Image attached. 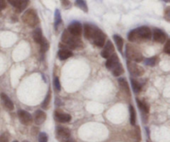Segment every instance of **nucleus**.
Here are the masks:
<instances>
[{"mask_svg": "<svg viewBox=\"0 0 170 142\" xmlns=\"http://www.w3.org/2000/svg\"><path fill=\"white\" fill-rule=\"evenodd\" d=\"M151 36L152 33L150 28L143 26L130 31L128 34V39L130 42H140L143 40H149Z\"/></svg>", "mask_w": 170, "mask_h": 142, "instance_id": "1", "label": "nucleus"}, {"mask_svg": "<svg viewBox=\"0 0 170 142\" xmlns=\"http://www.w3.org/2000/svg\"><path fill=\"white\" fill-rule=\"evenodd\" d=\"M62 42L64 44H66V46L69 47L70 48H72V49L81 48L83 47L80 37H77V36L71 34L67 30L64 31L62 33Z\"/></svg>", "mask_w": 170, "mask_h": 142, "instance_id": "2", "label": "nucleus"}, {"mask_svg": "<svg viewBox=\"0 0 170 142\" xmlns=\"http://www.w3.org/2000/svg\"><path fill=\"white\" fill-rule=\"evenodd\" d=\"M22 20L29 27H35L39 22L38 16L34 9H28L22 16Z\"/></svg>", "mask_w": 170, "mask_h": 142, "instance_id": "3", "label": "nucleus"}, {"mask_svg": "<svg viewBox=\"0 0 170 142\" xmlns=\"http://www.w3.org/2000/svg\"><path fill=\"white\" fill-rule=\"evenodd\" d=\"M125 54H126V57L130 61H135L136 62H140V61H143L144 58L141 53L135 47L131 46L130 44L126 45Z\"/></svg>", "mask_w": 170, "mask_h": 142, "instance_id": "4", "label": "nucleus"}, {"mask_svg": "<svg viewBox=\"0 0 170 142\" xmlns=\"http://www.w3.org/2000/svg\"><path fill=\"white\" fill-rule=\"evenodd\" d=\"M91 40L96 46L103 47L105 42V34L101 29H99L98 27H96Z\"/></svg>", "mask_w": 170, "mask_h": 142, "instance_id": "5", "label": "nucleus"}, {"mask_svg": "<svg viewBox=\"0 0 170 142\" xmlns=\"http://www.w3.org/2000/svg\"><path fill=\"white\" fill-rule=\"evenodd\" d=\"M127 67L128 70L130 73L133 75V76H135V77H139V76H142L144 72V69L139 66L137 63L134 62L132 61H127Z\"/></svg>", "mask_w": 170, "mask_h": 142, "instance_id": "6", "label": "nucleus"}, {"mask_svg": "<svg viewBox=\"0 0 170 142\" xmlns=\"http://www.w3.org/2000/svg\"><path fill=\"white\" fill-rule=\"evenodd\" d=\"M18 116L21 123L25 126H29L32 122V117L31 114L26 111L20 110L19 112H18Z\"/></svg>", "mask_w": 170, "mask_h": 142, "instance_id": "7", "label": "nucleus"}, {"mask_svg": "<svg viewBox=\"0 0 170 142\" xmlns=\"http://www.w3.org/2000/svg\"><path fill=\"white\" fill-rule=\"evenodd\" d=\"M67 31L71 34L80 37L82 33V25L79 22H73L68 26Z\"/></svg>", "mask_w": 170, "mask_h": 142, "instance_id": "8", "label": "nucleus"}, {"mask_svg": "<svg viewBox=\"0 0 170 142\" xmlns=\"http://www.w3.org/2000/svg\"><path fill=\"white\" fill-rule=\"evenodd\" d=\"M8 1L13 7H14L19 12L23 11L27 8L29 3V0H8Z\"/></svg>", "mask_w": 170, "mask_h": 142, "instance_id": "9", "label": "nucleus"}, {"mask_svg": "<svg viewBox=\"0 0 170 142\" xmlns=\"http://www.w3.org/2000/svg\"><path fill=\"white\" fill-rule=\"evenodd\" d=\"M114 52H115V47L113 43L110 41H107L104 49L101 52V56L104 58H109L112 54H114Z\"/></svg>", "mask_w": 170, "mask_h": 142, "instance_id": "10", "label": "nucleus"}, {"mask_svg": "<svg viewBox=\"0 0 170 142\" xmlns=\"http://www.w3.org/2000/svg\"><path fill=\"white\" fill-rule=\"evenodd\" d=\"M153 37H154V40L155 42H159V43H163L167 39L166 33L163 31L159 29V28H156V29L154 30Z\"/></svg>", "mask_w": 170, "mask_h": 142, "instance_id": "11", "label": "nucleus"}, {"mask_svg": "<svg viewBox=\"0 0 170 142\" xmlns=\"http://www.w3.org/2000/svg\"><path fill=\"white\" fill-rule=\"evenodd\" d=\"M57 134L58 138H60L62 141L67 140L71 137V131L66 127L58 126L57 128Z\"/></svg>", "mask_w": 170, "mask_h": 142, "instance_id": "12", "label": "nucleus"}, {"mask_svg": "<svg viewBox=\"0 0 170 142\" xmlns=\"http://www.w3.org/2000/svg\"><path fill=\"white\" fill-rule=\"evenodd\" d=\"M96 27L91 25L89 23H85L84 24V27H83L82 29H84V36H85V38L88 39V40H91Z\"/></svg>", "mask_w": 170, "mask_h": 142, "instance_id": "13", "label": "nucleus"}, {"mask_svg": "<svg viewBox=\"0 0 170 142\" xmlns=\"http://www.w3.org/2000/svg\"><path fill=\"white\" fill-rule=\"evenodd\" d=\"M55 119L57 120V121L62 123H66L69 122L71 120V116L69 114H66V113H62V112H56L54 114Z\"/></svg>", "mask_w": 170, "mask_h": 142, "instance_id": "14", "label": "nucleus"}, {"mask_svg": "<svg viewBox=\"0 0 170 142\" xmlns=\"http://www.w3.org/2000/svg\"><path fill=\"white\" fill-rule=\"evenodd\" d=\"M119 62H120V60H119L118 56H117L116 54H112V55L108 58V60H107L106 63H105V66H106V67H107L109 70H112Z\"/></svg>", "mask_w": 170, "mask_h": 142, "instance_id": "15", "label": "nucleus"}, {"mask_svg": "<svg viewBox=\"0 0 170 142\" xmlns=\"http://www.w3.org/2000/svg\"><path fill=\"white\" fill-rule=\"evenodd\" d=\"M0 97H1V100L3 101V104H4L5 107L7 108L8 110H9V111L13 110L14 105L11 99H10L5 93H1V94H0Z\"/></svg>", "mask_w": 170, "mask_h": 142, "instance_id": "16", "label": "nucleus"}, {"mask_svg": "<svg viewBox=\"0 0 170 142\" xmlns=\"http://www.w3.org/2000/svg\"><path fill=\"white\" fill-rule=\"evenodd\" d=\"M46 113L43 111H37L34 113V121L37 125H42L46 121Z\"/></svg>", "mask_w": 170, "mask_h": 142, "instance_id": "17", "label": "nucleus"}, {"mask_svg": "<svg viewBox=\"0 0 170 142\" xmlns=\"http://www.w3.org/2000/svg\"><path fill=\"white\" fill-rule=\"evenodd\" d=\"M137 101V104L139 106V110L141 111V112L144 114V115H147L148 113L149 112V106L144 101H140L139 99H137L136 100Z\"/></svg>", "mask_w": 170, "mask_h": 142, "instance_id": "18", "label": "nucleus"}, {"mask_svg": "<svg viewBox=\"0 0 170 142\" xmlns=\"http://www.w3.org/2000/svg\"><path fill=\"white\" fill-rule=\"evenodd\" d=\"M71 56H72V53L69 49L63 48V49H60L58 52V58L61 60H66L67 58H71Z\"/></svg>", "mask_w": 170, "mask_h": 142, "instance_id": "19", "label": "nucleus"}, {"mask_svg": "<svg viewBox=\"0 0 170 142\" xmlns=\"http://www.w3.org/2000/svg\"><path fill=\"white\" fill-rule=\"evenodd\" d=\"M32 37H33V39H34V41L37 43H38L40 44V42H42V40L43 38V32H42V29L41 28H36L33 32V33H32Z\"/></svg>", "mask_w": 170, "mask_h": 142, "instance_id": "20", "label": "nucleus"}, {"mask_svg": "<svg viewBox=\"0 0 170 142\" xmlns=\"http://www.w3.org/2000/svg\"><path fill=\"white\" fill-rule=\"evenodd\" d=\"M118 81H119L120 87L124 91V92H125L128 95H130V87H129V84H128L126 79L125 78H120L118 80Z\"/></svg>", "mask_w": 170, "mask_h": 142, "instance_id": "21", "label": "nucleus"}, {"mask_svg": "<svg viewBox=\"0 0 170 142\" xmlns=\"http://www.w3.org/2000/svg\"><path fill=\"white\" fill-rule=\"evenodd\" d=\"M111 72H112L113 75H114L115 77H119V76L122 75V74L124 73V69H123L122 65L120 64V62H119V63L111 70Z\"/></svg>", "mask_w": 170, "mask_h": 142, "instance_id": "22", "label": "nucleus"}, {"mask_svg": "<svg viewBox=\"0 0 170 142\" xmlns=\"http://www.w3.org/2000/svg\"><path fill=\"white\" fill-rule=\"evenodd\" d=\"M130 121L132 126L135 125L136 121V112L133 106H130Z\"/></svg>", "mask_w": 170, "mask_h": 142, "instance_id": "23", "label": "nucleus"}, {"mask_svg": "<svg viewBox=\"0 0 170 142\" xmlns=\"http://www.w3.org/2000/svg\"><path fill=\"white\" fill-rule=\"evenodd\" d=\"M76 6H77L78 8H80L82 11L87 13L88 12V7H87V4L85 3V1L84 0H76L75 2Z\"/></svg>", "mask_w": 170, "mask_h": 142, "instance_id": "24", "label": "nucleus"}, {"mask_svg": "<svg viewBox=\"0 0 170 142\" xmlns=\"http://www.w3.org/2000/svg\"><path fill=\"white\" fill-rule=\"evenodd\" d=\"M114 40H115L116 45H117L118 49L120 51L122 50L123 45H124V40H123V38H122L120 36H119V35H115V36H114Z\"/></svg>", "mask_w": 170, "mask_h": 142, "instance_id": "25", "label": "nucleus"}, {"mask_svg": "<svg viewBox=\"0 0 170 142\" xmlns=\"http://www.w3.org/2000/svg\"><path fill=\"white\" fill-rule=\"evenodd\" d=\"M131 85L133 91L135 93H139L141 91V85L139 84L138 81H136L135 79H131Z\"/></svg>", "mask_w": 170, "mask_h": 142, "instance_id": "26", "label": "nucleus"}, {"mask_svg": "<svg viewBox=\"0 0 170 142\" xmlns=\"http://www.w3.org/2000/svg\"><path fill=\"white\" fill-rule=\"evenodd\" d=\"M62 23V16H61V13L60 11L57 9L56 12H55V22H54V25H55V27L57 28V27L61 24Z\"/></svg>", "mask_w": 170, "mask_h": 142, "instance_id": "27", "label": "nucleus"}, {"mask_svg": "<svg viewBox=\"0 0 170 142\" xmlns=\"http://www.w3.org/2000/svg\"><path fill=\"white\" fill-rule=\"evenodd\" d=\"M40 46H41V51H42V53H46V51L48 50V48H49V43H48L47 40H46L45 38H43L42 42H40Z\"/></svg>", "mask_w": 170, "mask_h": 142, "instance_id": "28", "label": "nucleus"}, {"mask_svg": "<svg viewBox=\"0 0 170 142\" xmlns=\"http://www.w3.org/2000/svg\"><path fill=\"white\" fill-rule=\"evenodd\" d=\"M50 101H51V92L49 91L48 93H47V95H46V98L44 99L43 104H42V107L44 108V109H47L48 106H49V104H50Z\"/></svg>", "mask_w": 170, "mask_h": 142, "instance_id": "29", "label": "nucleus"}, {"mask_svg": "<svg viewBox=\"0 0 170 142\" xmlns=\"http://www.w3.org/2000/svg\"><path fill=\"white\" fill-rule=\"evenodd\" d=\"M133 136H134V138L135 139L136 141H140L141 135H140V130H139V126H136L135 128L134 129V131H133Z\"/></svg>", "mask_w": 170, "mask_h": 142, "instance_id": "30", "label": "nucleus"}, {"mask_svg": "<svg viewBox=\"0 0 170 142\" xmlns=\"http://www.w3.org/2000/svg\"><path fill=\"white\" fill-rule=\"evenodd\" d=\"M157 62V58H148L146 59L145 61V64L148 66H150V67H153L155 66Z\"/></svg>", "mask_w": 170, "mask_h": 142, "instance_id": "31", "label": "nucleus"}, {"mask_svg": "<svg viewBox=\"0 0 170 142\" xmlns=\"http://www.w3.org/2000/svg\"><path fill=\"white\" fill-rule=\"evenodd\" d=\"M48 141V136L46 133H40L38 136V141L39 142H47Z\"/></svg>", "mask_w": 170, "mask_h": 142, "instance_id": "32", "label": "nucleus"}, {"mask_svg": "<svg viewBox=\"0 0 170 142\" xmlns=\"http://www.w3.org/2000/svg\"><path fill=\"white\" fill-rule=\"evenodd\" d=\"M53 85H54V87L56 89V91L59 92L61 90V83L59 81V78L58 77H55L54 81H53Z\"/></svg>", "mask_w": 170, "mask_h": 142, "instance_id": "33", "label": "nucleus"}, {"mask_svg": "<svg viewBox=\"0 0 170 142\" xmlns=\"http://www.w3.org/2000/svg\"><path fill=\"white\" fill-rule=\"evenodd\" d=\"M0 142H8V135L7 133H4L0 135Z\"/></svg>", "mask_w": 170, "mask_h": 142, "instance_id": "34", "label": "nucleus"}, {"mask_svg": "<svg viewBox=\"0 0 170 142\" xmlns=\"http://www.w3.org/2000/svg\"><path fill=\"white\" fill-rule=\"evenodd\" d=\"M164 53H166L167 54H170V41L168 40L165 47H164Z\"/></svg>", "mask_w": 170, "mask_h": 142, "instance_id": "35", "label": "nucleus"}, {"mask_svg": "<svg viewBox=\"0 0 170 142\" xmlns=\"http://www.w3.org/2000/svg\"><path fill=\"white\" fill-rule=\"evenodd\" d=\"M6 8V2L5 0H0V11Z\"/></svg>", "mask_w": 170, "mask_h": 142, "instance_id": "36", "label": "nucleus"}, {"mask_svg": "<svg viewBox=\"0 0 170 142\" xmlns=\"http://www.w3.org/2000/svg\"><path fill=\"white\" fill-rule=\"evenodd\" d=\"M165 18L168 21H169V8H167L165 11Z\"/></svg>", "mask_w": 170, "mask_h": 142, "instance_id": "37", "label": "nucleus"}, {"mask_svg": "<svg viewBox=\"0 0 170 142\" xmlns=\"http://www.w3.org/2000/svg\"><path fill=\"white\" fill-rule=\"evenodd\" d=\"M63 142H73L71 140H70L69 139H67V140H65V141H63Z\"/></svg>", "mask_w": 170, "mask_h": 142, "instance_id": "38", "label": "nucleus"}, {"mask_svg": "<svg viewBox=\"0 0 170 142\" xmlns=\"http://www.w3.org/2000/svg\"><path fill=\"white\" fill-rule=\"evenodd\" d=\"M164 2H166V3H169V0H163Z\"/></svg>", "mask_w": 170, "mask_h": 142, "instance_id": "39", "label": "nucleus"}, {"mask_svg": "<svg viewBox=\"0 0 170 142\" xmlns=\"http://www.w3.org/2000/svg\"><path fill=\"white\" fill-rule=\"evenodd\" d=\"M13 142H18V141H13Z\"/></svg>", "mask_w": 170, "mask_h": 142, "instance_id": "40", "label": "nucleus"}, {"mask_svg": "<svg viewBox=\"0 0 170 142\" xmlns=\"http://www.w3.org/2000/svg\"><path fill=\"white\" fill-rule=\"evenodd\" d=\"M23 142H27V141H23Z\"/></svg>", "mask_w": 170, "mask_h": 142, "instance_id": "41", "label": "nucleus"}, {"mask_svg": "<svg viewBox=\"0 0 170 142\" xmlns=\"http://www.w3.org/2000/svg\"><path fill=\"white\" fill-rule=\"evenodd\" d=\"M64 1H66V0H64Z\"/></svg>", "mask_w": 170, "mask_h": 142, "instance_id": "42", "label": "nucleus"}, {"mask_svg": "<svg viewBox=\"0 0 170 142\" xmlns=\"http://www.w3.org/2000/svg\"><path fill=\"white\" fill-rule=\"evenodd\" d=\"M148 142H149V141H148Z\"/></svg>", "mask_w": 170, "mask_h": 142, "instance_id": "43", "label": "nucleus"}]
</instances>
